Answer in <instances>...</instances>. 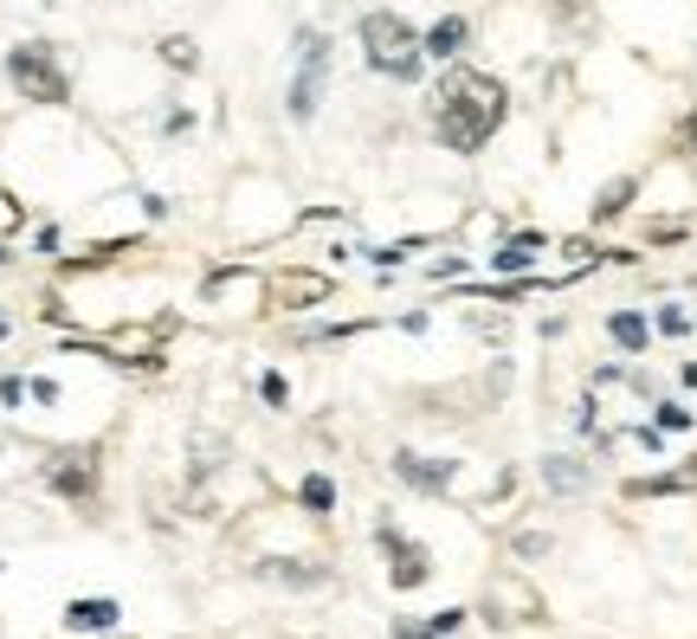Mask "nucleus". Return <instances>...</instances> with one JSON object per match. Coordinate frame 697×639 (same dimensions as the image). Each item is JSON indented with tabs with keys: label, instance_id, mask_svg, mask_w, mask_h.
<instances>
[{
	"label": "nucleus",
	"instance_id": "13",
	"mask_svg": "<svg viewBox=\"0 0 697 639\" xmlns=\"http://www.w3.org/2000/svg\"><path fill=\"white\" fill-rule=\"evenodd\" d=\"M697 485V465H685V472H659V478H633L627 497H672V492H692Z\"/></svg>",
	"mask_w": 697,
	"mask_h": 639
},
{
	"label": "nucleus",
	"instance_id": "23",
	"mask_svg": "<svg viewBox=\"0 0 697 639\" xmlns=\"http://www.w3.org/2000/svg\"><path fill=\"white\" fill-rule=\"evenodd\" d=\"M394 639H439V634H433V627H414V620H401V627H394Z\"/></svg>",
	"mask_w": 697,
	"mask_h": 639
},
{
	"label": "nucleus",
	"instance_id": "10",
	"mask_svg": "<svg viewBox=\"0 0 697 639\" xmlns=\"http://www.w3.org/2000/svg\"><path fill=\"white\" fill-rule=\"evenodd\" d=\"M117 614H123V607H117L110 594H97V601L84 594V601L66 607V634H104V627H117Z\"/></svg>",
	"mask_w": 697,
	"mask_h": 639
},
{
	"label": "nucleus",
	"instance_id": "20",
	"mask_svg": "<svg viewBox=\"0 0 697 639\" xmlns=\"http://www.w3.org/2000/svg\"><path fill=\"white\" fill-rule=\"evenodd\" d=\"M426 627H433L439 639H446V634H459V627H465V607H446V614H433Z\"/></svg>",
	"mask_w": 697,
	"mask_h": 639
},
{
	"label": "nucleus",
	"instance_id": "15",
	"mask_svg": "<svg viewBox=\"0 0 697 639\" xmlns=\"http://www.w3.org/2000/svg\"><path fill=\"white\" fill-rule=\"evenodd\" d=\"M536 246H543V233H517L510 246H497V252H491V265H497V272H523V265L536 259Z\"/></svg>",
	"mask_w": 697,
	"mask_h": 639
},
{
	"label": "nucleus",
	"instance_id": "4",
	"mask_svg": "<svg viewBox=\"0 0 697 639\" xmlns=\"http://www.w3.org/2000/svg\"><path fill=\"white\" fill-rule=\"evenodd\" d=\"M7 78H13V91L33 97V104H66L71 97V78L59 71L52 46H13V52H7Z\"/></svg>",
	"mask_w": 697,
	"mask_h": 639
},
{
	"label": "nucleus",
	"instance_id": "5",
	"mask_svg": "<svg viewBox=\"0 0 697 639\" xmlns=\"http://www.w3.org/2000/svg\"><path fill=\"white\" fill-rule=\"evenodd\" d=\"M39 478H46V492L66 497V504H91L97 485H104V452H97V446H66V452L46 459Z\"/></svg>",
	"mask_w": 697,
	"mask_h": 639
},
{
	"label": "nucleus",
	"instance_id": "11",
	"mask_svg": "<svg viewBox=\"0 0 697 639\" xmlns=\"http://www.w3.org/2000/svg\"><path fill=\"white\" fill-rule=\"evenodd\" d=\"M259 575H265V581H284V588H317L330 568H323V563H291V556H265Z\"/></svg>",
	"mask_w": 697,
	"mask_h": 639
},
{
	"label": "nucleus",
	"instance_id": "16",
	"mask_svg": "<svg viewBox=\"0 0 697 639\" xmlns=\"http://www.w3.org/2000/svg\"><path fill=\"white\" fill-rule=\"evenodd\" d=\"M543 478H550V492H581V485H588V465H581V459H543Z\"/></svg>",
	"mask_w": 697,
	"mask_h": 639
},
{
	"label": "nucleus",
	"instance_id": "19",
	"mask_svg": "<svg viewBox=\"0 0 697 639\" xmlns=\"http://www.w3.org/2000/svg\"><path fill=\"white\" fill-rule=\"evenodd\" d=\"M672 142H678L685 155H697V104L685 110V117H678V130H672Z\"/></svg>",
	"mask_w": 697,
	"mask_h": 639
},
{
	"label": "nucleus",
	"instance_id": "14",
	"mask_svg": "<svg viewBox=\"0 0 697 639\" xmlns=\"http://www.w3.org/2000/svg\"><path fill=\"white\" fill-rule=\"evenodd\" d=\"M607 336H614V343H621L627 355H639L652 330H646V317H639V310H614V317H607Z\"/></svg>",
	"mask_w": 697,
	"mask_h": 639
},
{
	"label": "nucleus",
	"instance_id": "17",
	"mask_svg": "<svg viewBox=\"0 0 697 639\" xmlns=\"http://www.w3.org/2000/svg\"><path fill=\"white\" fill-rule=\"evenodd\" d=\"M162 66H175V71H194V66H201V46H194L188 33H168V39H162Z\"/></svg>",
	"mask_w": 697,
	"mask_h": 639
},
{
	"label": "nucleus",
	"instance_id": "12",
	"mask_svg": "<svg viewBox=\"0 0 697 639\" xmlns=\"http://www.w3.org/2000/svg\"><path fill=\"white\" fill-rule=\"evenodd\" d=\"M633 194H639V181H633V175H621V181H607V188L594 194V226H607V220H621V213L633 208Z\"/></svg>",
	"mask_w": 697,
	"mask_h": 639
},
{
	"label": "nucleus",
	"instance_id": "3",
	"mask_svg": "<svg viewBox=\"0 0 697 639\" xmlns=\"http://www.w3.org/2000/svg\"><path fill=\"white\" fill-rule=\"evenodd\" d=\"M323 84H330V33L304 26V33H297V78H291L284 110H291L297 123H310V117H317V104H323Z\"/></svg>",
	"mask_w": 697,
	"mask_h": 639
},
{
	"label": "nucleus",
	"instance_id": "8",
	"mask_svg": "<svg viewBox=\"0 0 697 639\" xmlns=\"http://www.w3.org/2000/svg\"><path fill=\"white\" fill-rule=\"evenodd\" d=\"M394 478L414 492H446L452 485V459H420V452H394Z\"/></svg>",
	"mask_w": 697,
	"mask_h": 639
},
{
	"label": "nucleus",
	"instance_id": "2",
	"mask_svg": "<svg viewBox=\"0 0 697 639\" xmlns=\"http://www.w3.org/2000/svg\"><path fill=\"white\" fill-rule=\"evenodd\" d=\"M362 52H368V66L388 71V78H420V59H426L420 33L401 13H388V7L362 13Z\"/></svg>",
	"mask_w": 697,
	"mask_h": 639
},
{
	"label": "nucleus",
	"instance_id": "1",
	"mask_svg": "<svg viewBox=\"0 0 697 639\" xmlns=\"http://www.w3.org/2000/svg\"><path fill=\"white\" fill-rule=\"evenodd\" d=\"M510 117V91L491 78V71L452 66L433 84V137L446 142L452 155H479Z\"/></svg>",
	"mask_w": 697,
	"mask_h": 639
},
{
	"label": "nucleus",
	"instance_id": "9",
	"mask_svg": "<svg viewBox=\"0 0 697 639\" xmlns=\"http://www.w3.org/2000/svg\"><path fill=\"white\" fill-rule=\"evenodd\" d=\"M465 39H472V20H465V13H446V20H433V33H420L426 59H459Z\"/></svg>",
	"mask_w": 697,
	"mask_h": 639
},
{
	"label": "nucleus",
	"instance_id": "7",
	"mask_svg": "<svg viewBox=\"0 0 697 639\" xmlns=\"http://www.w3.org/2000/svg\"><path fill=\"white\" fill-rule=\"evenodd\" d=\"M265 291H272V304H279V310H310V304H323L336 284L323 279V272H272Z\"/></svg>",
	"mask_w": 697,
	"mask_h": 639
},
{
	"label": "nucleus",
	"instance_id": "18",
	"mask_svg": "<svg viewBox=\"0 0 697 639\" xmlns=\"http://www.w3.org/2000/svg\"><path fill=\"white\" fill-rule=\"evenodd\" d=\"M304 510H330V504H336V485H330V478H323V472H310V478H304Z\"/></svg>",
	"mask_w": 697,
	"mask_h": 639
},
{
	"label": "nucleus",
	"instance_id": "22",
	"mask_svg": "<svg viewBox=\"0 0 697 639\" xmlns=\"http://www.w3.org/2000/svg\"><path fill=\"white\" fill-rule=\"evenodd\" d=\"M659 330H665V336H685V330H692V317H685V310H659Z\"/></svg>",
	"mask_w": 697,
	"mask_h": 639
},
{
	"label": "nucleus",
	"instance_id": "6",
	"mask_svg": "<svg viewBox=\"0 0 697 639\" xmlns=\"http://www.w3.org/2000/svg\"><path fill=\"white\" fill-rule=\"evenodd\" d=\"M375 536H381V549H388V581H394L401 594H414V588H426V575H433V556H426V543H414V536H401L394 523H381Z\"/></svg>",
	"mask_w": 697,
	"mask_h": 639
},
{
	"label": "nucleus",
	"instance_id": "21",
	"mask_svg": "<svg viewBox=\"0 0 697 639\" xmlns=\"http://www.w3.org/2000/svg\"><path fill=\"white\" fill-rule=\"evenodd\" d=\"M259 394H265L272 407H284V401H291V381H284V375H265V381H259Z\"/></svg>",
	"mask_w": 697,
	"mask_h": 639
},
{
	"label": "nucleus",
	"instance_id": "24",
	"mask_svg": "<svg viewBox=\"0 0 697 639\" xmlns=\"http://www.w3.org/2000/svg\"><path fill=\"white\" fill-rule=\"evenodd\" d=\"M0 259H7V252H0Z\"/></svg>",
	"mask_w": 697,
	"mask_h": 639
}]
</instances>
